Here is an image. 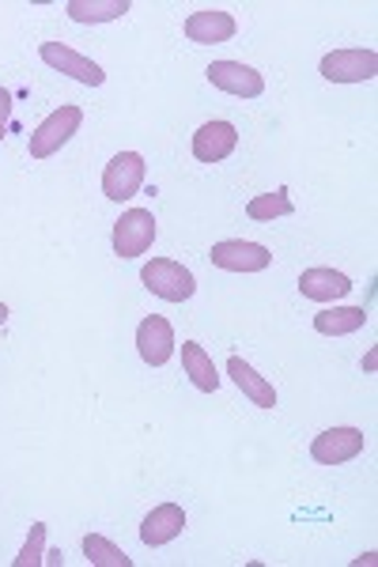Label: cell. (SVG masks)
Segmentation results:
<instances>
[{
    "mask_svg": "<svg viewBox=\"0 0 378 567\" xmlns=\"http://www.w3.org/2000/svg\"><path fill=\"white\" fill-rule=\"evenodd\" d=\"M299 291L307 299H315V303H334V299H345L353 291V280L337 269H303Z\"/></svg>",
    "mask_w": 378,
    "mask_h": 567,
    "instance_id": "14",
    "label": "cell"
},
{
    "mask_svg": "<svg viewBox=\"0 0 378 567\" xmlns=\"http://www.w3.org/2000/svg\"><path fill=\"white\" fill-rule=\"evenodd\" d=\"M141 280L152 296L167 299V303H186V299H193V291H197L193 272L182 261H171V258H152L141 269Z\"/></svg>",
    "mask_w": 378,
    "mask_h": 567,
    "instance_id": "1",
    "label": "cell"
},
{
    "mask_svg": "<svg viewBox=\"0 0 378 567\" xmlns=\"http://www.w3.org/2000/svg\"><path fill=\"white\" fill-rule=\"evenodd\" d=\"M295 205L288 197V186H276L273 194H257L251 205H246V216L254 219V224H273V219L280 216H292Z\"/></svg>",
    "mask_w": 378,
    "mask_h": 567,
    "instance_id": "19",
    "label": "cell"
},
{
    "mask_svg": "<svg viewBox=\"0 0 378 567\" xmlns=\"http://www.w3.org/2000/svg\"><path fill=\"white\" fill-rule=\"evenodd\" d=\"M238 31L235 16L224 12V8H201L186 20V39L197 45H224L232 42Z\"/></svg>",
    "mask_w": 378,
    "mask_h": 567,
    "instance_id": "11",
    "label": "cell"
},
{
    "mask_svg": "<svg viewBox=\"0 0 378 567\" xmlns=\"http://www.w3.org/2000/svg\"><path fill=\"white\" fill-rule=\"evenodd\" d=\"M174 329L167 318L160 315H147L141 326H136V352H141V360L147 368H163V363H171L174 355Z\"/></svg>",
    "mask_w": 378,
    "mask_h": 567,
    "instance_id": "10",
    "label": "cell"
},
{
    "mask_svg": "<svg viewBox=\"0 0 378 567\" xmlns=\"http://www.w3.org/2000/svg\"><path fill=\"white\" fill-rule=\"evenodd\" d=\"M182 529H186V511H182L178 503H160L141 523V542L147 548H163V545L178 542Z\"/></svg>",
    "mask_w": 378,
    "mask_h": 567,
    "instance_id": "13",
    "label": "cell"
},
{
    "mask_svg": "<svg viewBox=\"0 0 378 567\" xmlns=\"http://www.w3.org/2000/svg\"><path fill=\"white\" fill-rule=\"evenodd\" d=\"M364 326H367L364 307H334V310H318L315 315V329L321 337H348Z\"/></svg>",
    "mask_w": 378,
    "mask_h": 567,
    "instance_id": "18",
    "label": "cell"
},
{
    "mask_svg": "<svg viewBox=\"0 0 378 567\" xmlns=\"http://www.w3.org/2000/svg\"><path fill=\"white\" fill-rule=\"evenodd\" d=\"M45 523H34L31 526V534H27V542L20 548V556H16V567H39L42 564V556H45Z\"/></svg>",
    "mask_w": 378,
    "mask_h": 567,
    "instance_id": "21",
    "label": "cell"
},
{
    "mask_svg": "<svg viewBox=\"0 0 378 567\" xmlns=\"http://www.w3.org/2000/svg\"><path fill=\"white\" fill-rule=\"evenodd\" d=\"M8 125H12V91L0 87V141L8 136Z\"/></svg>",
    "mask_w": 378,
    "mask_h": 567,
    "instance_id": "22",
    "label": "cell"
},
{
    "mask_svg": "<svg viewBox=\"0 0 378 567\" xmlns=\"http://www.w3.org/2000/svg\"><path fill=\"white\" fill-rule=\"evenodd\" d=\"M84 556L91 567H133V556H129L125 548H118L114 542H106L103 534L84 537Z\"/></svg>",
    "mask_w": 378,
    "mask_h": 567,
    "instance_id": "20",
    "label": "cell"
},
{
    "mask_svg": "<svg viewBox=\"0 0 378 567\" xmlns=\"http://www.w3.org/2000/svg\"><path fill=\"white\" fill-rule=\"evenodd\" d=\"M227 374H232V382L246 393V398L254 401L257 409H276V390H273V382L265 379V374H257V371L251 368V363L243 360V355H232V360H227Z\"/></svg>",
    "mask_w": 378,
    "mask_h": 567,
    "instance_id": "15",
    "label": "cell"
},
{
    "mask_svg": "<svg viewBox=\"0 0 378 567\" xmlns=\"http://www.w3.org/2000/svg\"><path fill=\"white\" fill-rule=\"evenodd\" d=\"M39 58L50 69L64 72L69 80H76V84H88V87H103L106 84V72L99 69L91 58H84V53L72 50V45H64V42H42L39 45Z\"/></svg>",
    "mask_w": 378,
    "mask_h": 567,
    "instance_id": "5",
    "label": "cell"
},
{
    "mask_svg": "<svg viewBox=\"0 0 378 567\" xmlns=\"http://www.w3.org/2000/svg\"><path fill=\"white\" fill-rule=\"evenodd\" d=\"M129 0H69L64 12H69L72 23H110V20H122L129 12Z\"/></svg>",
    "mask_w": 378,
    "mask_h": 567,
    "instance_id": "17",
    "label": "cell"
},
{
    "mask_svg": "<svg viewBox=\"0 0 378 567\" xmlns=\"http://www.w3.org/2000/svg\"><path fill=\"white\" fill-rule=\"evenodd\" d=\"M238 130L232 122H205L193 133V159L197 163H224L235 152Z\"/></svg>",
    "mask_w": 378,
    "mask_h": 567,
    "instance_id": "12",
    "label": "cell"
},
{
    "mask_svg": "<svg viewBox=\"0 0 378 567\" xmlns=\"http://www.w3.org/2000/svg\"><path fill=\"white\" fill-rule=\"evenodd\" d=\"M205 72L212 87L227 91L235 99H257L265 91V76L257 69L243 65V61H212Z\"/></svg>",
    "mask_w": 378,
    "mask_h": 567,
    "instance_id": "9",
    "label": "cell"
},
{
    "mask_svg": "<svg viewBox=\"0 0 378 567\" xmlns=\"http://www.w3.org/2000/svg\"><path fill=\"white\" fill-rule=\"evenodd\" d=\"M208 258L216 269H227V272H262L273 265V254L269 246L262 243H246V239H224L208 250Z\"/></svg>",
    "mask_w": 378,
    "mask_h": 567,
    "instance_id": "6",
    "label": "cell"
},
{
    "mask_svg": "<svg viewBox=\"0 0 378 567\" xmlns=\"http://www.w3.org/2000/svg\"><path fill=\"white\" fill-rule=\"evenodd\" d=\"M110 243H114L118 258H141V254L152 250V243H155V216L147 213V208H129V213H122V219L114 224Z\"/></svg>",
    "mask_w": 378,
    "mask_h": 567,
    "instance_id": "4",
    "label": "cell"
},
{
    "mask_svg": "<svg viewBox=\"0 0 378 567\" xmlns=\"http://www.w3.org/2000/svg\"><path fill=\"white\" fill-rule=\"evenodd\" d=\"M329 84H367L378 76V53L375 50H334L318 65Z\"/></svg>",
    "mask_w": 378,
    "mask_h": 567,
    "instance_id": "3",
    "label": "cell"
},
{
    "mask_svg": "<svg viewBox=\"0 0 378 567\" xmlns=\"http://www.w3.org/2000/svg\"><path fill=\"white\" fill-rule=\"evenodd\" d=\"M144 186V155L141 152H118L103 171V194L110 200H129Z\"/></svg>",
    "mask_w": 378,
    "mask_h": 567,
    "instance_id": "7",
    "label": "cell"
},
{
    "mask_svg": "<svg viewBox=\"0 0 378 567\" xmlns=\"http://www.w3.org/2000/svg\"><path fill=\"white\" fill-rule=\"evenodd\" d=\"M367 439L359 427H329V432L315 435V443H310V458L318 465H345L364 454Z\"/></svg>",
    "mask_w": 378,
    "mask_h": 567,
    "instance_id": "8",
    "label": "cell"
},
{
    "mask_svg": "<svg viewBox=\"0 0 378 567\" xmlns=\"http://www.w3.org/2000/svg\"><path fill=\"white\" fill-rule=\"evenodd\" d=\"M80 125H84V110H80V106L53 110L39 130L31 133V144H27V148H31V159H50V155H58L64 144L80 133Z\"/></svg>",
    "mask_w": 378,
    "mask_h": 567,
    "instance_id": "2",
    "label": "cell"
},
{
    "mask_svg": "<svg viewBox=\"0 0 378 567\" xmlns=\"http://www.w3.org/2000/svg\"><path fill=\"white\" fill-rule=\"evenodd\" d=\"M182 368H186L190 382L201 393H216L219 390V371H216V363H212V355L205 352V344H197V341L182 344Z\"/></svg>",
    "mask_w": 378,
    "mask_h": 567,
    "instance_id": "16",
    "label": "cell"
}]
</instances>
